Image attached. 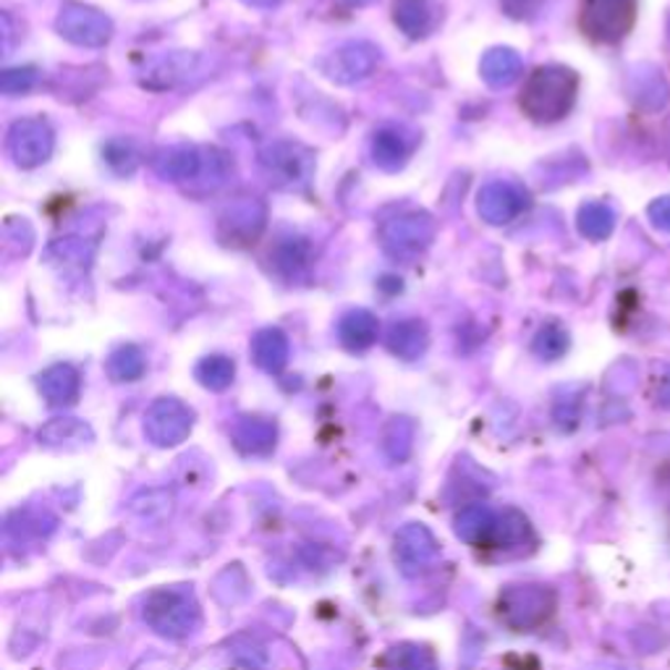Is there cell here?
I'll use <instances>...</instances> for the list:
<instances>
[{
    "instance_id": "25",
    "label": "cell",
    "mask_w": 670,
    "mask_h": 670,
    "mask_svg": "<svg viewBox=\"0 0 670 670\" xmlns=\"http://www.w3.org/2000/svg\"><path fill=\"white\" fill-rule=\"evenodd\" d=\"M522 66H524L522 55H519L516 50L493 48L482 55L480 74H482V80L490 84V87L503 90V87H511V84L519 80Z\"/></svg>"
},
{
    "instance_id": "22",
    "label": "cell",
    "mask_w": 670,
    "mask_h": 670,
    "mask_svg": "<svg viewBox=\"0 0 670 670\" xmlns=\"http://www.w3.org/2000/svg\"><path fill=\"white\" fill-rule=\"evenodd\" d=\"M377 335H380V323H377V317L369 310L346 312L338 323V341L354 354L373 348Z\"/></svg>"
},
{
    "instance_id": "32",
    "label": "cell",
    "mask_w": 670,
    "mask_h": 670,
    "mask_svg": "<svg viewBox=\"0 0 670 670\" xmlns=\"http://www.w3.org/2000/svg\"><path fill=\"white\" fill-rule=\"evenodd\" d=\"M176 509V498L170 490H147L132 501V511L149 524H163Z\"/></svg>"
},
{
    "instance_id": "33",
    "label": "cell",
    "mask_w": 670,
    "mask_h": 670,
    "mask_svg": "<svg viewBox=\"0 0 670 670\" xmlns=\"http://www.w3.org/2000/svg\"><path fill=\"white\" fill-rule=\"evenodd\" d=\"M103 158L118 176H132L139 166V153L124 139H113L105 145Z\"/></svg>"
},
{
    "instance_id": "35",
    "label": "cell",
    "mask_w": 670,
    "mask_h": 670,
    "mask_svg": "<svg viewBox=\"0 0 670 670\" xmlns=\"http://www.w3.org/2000/svg\"><path fill=\"white\" fill-rule=\"evenodd\" d=\"M563 348H566V335L558 327H543L534 338V352L543 359H555V356L563 354Z\"/></svg>"
},
{
    "instance_id": "26",
    "label": "cell",
    "mask_w": 670,
    "mask_h": 670,
    "mask_svg": "<svg viewBox=\"0 0 670 670\" xmlns=\"http://www.w3.org/2000/svg\"><path fill=\"white\" fill-rule=\"evenodd\" d=\"M530 540H532V526L524 513L513 509L498 513L490 545L501 547V551H513V547H522L524 543H530Z\"/></svg>"
},
{
    "instance_id": "36",
    "label": "cell",
    "mask_w": 670,
    "mask_h": 670,
    "mask_svg": "<svg viewBox=\"0 0 670 670\" xmlns=\"http://www.w3.org/2000/svg\"><path fill=\"white\" fill-rule=\"evenodd\" d=\"M582 231L589 233V237H603L608 231V223H605V210L603 208H584L582 210Z\"/></svg>"
},
{
    "instance_id": "23",
    "label": "cell",
    "mask_w": 670,
    "mask_h": 670,
    "mask_svg": "<svg viewBox=\"0 0 670 670\" xmlns=\"http://www.w3.org/2000/svg\"><path fill=\"white\" fill-rule=\"evenodd\" d=\"M394 21L406 38L422 40L438 24V11L432 0H396Z\"/></svg>"
},
{
    "instance_id": "17",
    "label": "cell",
    "mask_w": 670,
    "mask_h": 670,
    "mask_svg": "<svg viewBox=\"0 0 670 670\" xmlns=\"http://www.w3.org/2000/svg\"><path fill=\"white\" fill-rule=\"evenodd\" d=\"M38 388L50 406L66 409V406H74L82 394V375L71 365H53L40 373Z\"/></svg>"
},
{
    "instance_id": "30",
    "label": "cell",
    "mask_w": 670,
    "mask_h": 670,
    "mask_svg": "<svg viewBox=\"0 0 670 670\" xmlns=\"http://www.w3.org/2000/svg\"><path fill=\"white\" fill-rule=\"evenodd\" d=\"M48 262H53V265H63V268H76L84 270L90 268L92 262V247L84 239L69 237V239H59L53 241V244L48 247Z\"/></svg>"
},
{
    "instance_id": "13",
    "label": "cell",
    "mask_w": 670,
    "mask_h": 670,
    "mask_svg": "<svg viewBox=\"0 0 670 670\" xmlns=\"http://www.w3.org/2000/svg\"><path fill=\"white\" fill-rule=\"evenodd\" d=\"M526 208V195L516 184L509 181H490L480 189L477 197V212L484 223L505 226L516 220Z\"/></svg>"
},
{
    "instance_id": "31",
    "label": "cell",
    "mask_w": 670,
    "mask_h": 670,
    "mask_svg": "<svg viewBox=\"0 0 670 670\" xmlns=\"http://www.w3.org/2000/svg\"><path fill=\"white\" fill-rule=\"evenodd\" d=\"M385 670H440L435 655L419 645H396L385 655Z\"/></svg>"
},
{
    "instance_id": "21",
    "label": "cell",
    "mask_w": 670,
    "mask_h": 670,
    "mask_svg": "<svg viewBox=\"0 0 670 670\" xmlns=\"http://www.w3.org/2000/svg\"><path fill=\"white\" fill-rule=\"evenodd\" d=\"M388 352L404 362H417L430 346V333L422 320H401L385 335Z\"/></svg>"
},
{
    "instance_id": "20",
    "label": "cell",
    "mask_w": 670,
    "mask_h": 670,
    "mask_svg": "<svg viewBox=\"0 0 670 670\" xmlns=\"http://www.w3.org/2000/svg\"><path fill=\"white\" fill-rule=\"evenodd\" d=\"M270 260H273L275 273L281 275L283 281L299 283L304 281L312 268V244L302 237H289L275 247Z\"/></svg>"
},
{
    "instance_id": "12",
    "label": "cell",
    "mask_w": 670,
    "mask_h": 670,
    "mask_svg": "<svg viewBox=\"0 0 670 670\" xmlns=\"http://www.w3.org/2000/svg\"><path fill=\"white\" fill-rule=\"evenodd\" d=\"M205 59L199 53H189V50H174V53L160 55L155 59L142 74V87L153 92L176 90L181 84H189L197 76H202Z\"/></svg>"
},
{
    "instance_id": "19",
    "label": "cell",
    "mask_w": 670,
    "mask_h": 670,
    "mask_svg": "<svg viewBox=\"0 0 670 670\" xmlns=\"http://www.w3.org/2000/svg\"><path fill=\"white\" fill-rule=\"evenodd\" d=\"M291 344L281 327H262L252 338V359L262 373L278 375L289 365Z\"/></svg>"
},
{
    "instance_id": "8",
    "label": "cell",
    "mask_w": 670,
    "mask_h": 670,
    "mask_svg": "<svg viewBox=\"0 0 670 670\" xmlns=\"http://www.w3.org/2000/svg\"><path fill=\"white\" fill-rule=\"evenodd\" d=\"M195 411L178 398H158L145 415V435L153 446L176 448L191 435Z\"/></svg>"
},
{
    "instance_id": "34",
    "label": "cell",
    "mask_w": 670,
    "mask_h": 670,
    "mask_svg": "<svg viewBox=\"0 0 670 670\" xmlns=\"http://www.w3.org/2000/svg\"><path fill=\"white\" fill-rule=\"evenodd\" d=\"M34 84H38V69L34 66L9 69V71H3V76H0V92L9 97L27 95Z\"/></svg>"
},
{
    "instance_id": "7",
    "label": "cell",
    "mask_w": 670,
    "mask_h": 670,
    "mask_svg": "<svg viewBox=\"0 0 670 670\" xmlns=\"http://www.w3.org/2000/svg\"><path fill=\"white\" fill-rule=\"evenodd\" d=\"M6 149L19 168H38L53 155L55 134L45 118H19L9 128Z\"/></svg>"
},
{
    "instance_id": "15",
    "label": "cell",
    "mask_w": 670,
    "mask_h": 670,
    "mask_svg": "<svg viewBox=\"0 0 670 670\" xmlns=\"http://www.w3.org/2000/svg\"><path fill=\"white\" fill-rule=\"evenodd\" d=\"M415 134L406 132L404 126H383L377 128L373 137V160L375 166L385 170V174H398L406 163H409L411 153H415Z\"/></svg>"
},
{
    "instance_id": "5",
    "label": "cell",
    "mask_w": 670,
    "mask_h": 670,
    "mask_svg": "<svg viewBox=\"0 0 670 670\" xmlns=\"http://www.w3.org/2000/svg\"><path fill=\"white\" fill-rule=\"evenodd\" d=\"M555 597L540 584H511L498 597V616L513 631H532L551 618Z\"/></svg>"
},
{
    "instance_id": "14",
    "label": "cell",
    "mask_w": 670,
    "mask_h": 670,
    "mask_svg": "<svg viewBox=\"0 0 670 670\" xmlns=\"http://www.w3.org/2000/svg\"><path fill=\"white\" fill-rule=\"evenodd\" d=\"M205 158H208V149L205 147L174 145V147H163L155 153L153 168L155 174L166 178V181L195 184L205 170Z\"/></svg>"
},
{
    "instance_id": "9",
    "label": "cell",
    "mask_w": 670,
    "mask_h": 670,
    "mask_svg": "<svg viewBox=\"0 0 670 670\" xmlns=\"http://www.w3.org/2000/svg\"><path fill=\"white\" fill-rule=\"evenodd\" d=\"M394 555L404 576L415 579L438 563L440 543L425 524H406L394 537Z\"/></svg>"
},
{
    "instance_id": "37",
    "label": "cell",
    "mask_w": 670,
    "mask_h": 670,
    "mask_svg": "<svg viewBox=\"0 0 670 670\" xmlns=\"http://www.w3.org/2000/svg\"><path fill=\"white\" fill-rule=\"evenodd\" d=\"M247 6H254V9H273V6L281 3V0H244Z\"/></svg>"
},
{
    "instance_id": "27",
    "label": "cell",
    "mask_w": 670,
    "mask_h": 670,
    "mask_svg": "<svg viewBox=\"0 0 670 670\" xmlns=\"http://www.w3.org/2000/svg\"><path fill=\"white\" fill-rule=\"evenodd\" d=\"M415 422L409 417H394L383 430V451L394 463H404L415 451Z\"/></svg>"
},
{
    "instance_id": "1",
    "label": "cell",
    "mask_w": 670,
    "mask_h": 670,
    "mask_svg": "<svg viewBox=\"0 0 670 670\" xmlns=\"http://www.w3.org/2000/svg\"><path fill=\"white\" fill-rule=\"evenodd\" d=\"M142 621L163 639H187L202 624L195 592L187 587H160L149 592L142 605Z\"/></svg>"
},
{
    "instance_id": "3",
    "label": "cell",
    "mask_w": 670,
    "mask_h": 670,
    "mask_svg": "<svg viewBox=\"0 0 670 670\" xmlns=\"http://www.w3.org/2000/svg\"><path fill=\"white\" fill-rule=\"evenodd\" d=\"M260 168L270 187L281 191H304L315 178V153L302 142L278 139L260 149Z\"/></svg>"
},
{
    "instance_id": "2",
    "label": "cell",
    "mask_w": 670,
    "mask_h": 670,
    "mask_svg": "<svg viewBox=\"0 0 670 670\" xmlns=\"http://www.w3.org/2000/svg\"><path fill=\"white\" fill-rule=\"evenodd\" d=\"M576 95V76L568 69L543 66L530 76L522 92V111L532 121L551 124L568 113Z\"/></svg>"
},
{
    "instance_id": "24",
    "label": "cell",
    "mask_w": 670,
    "mask_h": 670,
    "mask_svg": "<svg viewBox=\"0 0 670 670\" xmlns=\"http://www.w3.org/2000/svg\"><path fill=\"white\" fill-rule=\"evenodd\" d=\"M453 530H456V537L463 540L467 545H477V547L490 545V540H493V530H495V513L490 511L484 503H472L456 513Z\"/></svg>"
},
{
    "instance_id": "38",
    "label": "cell",
    "mask_w": 670,
    "mask_h": 670,
    "mask_svg": "<svg viewBox=\"0 0 670 670\" xmlns=\"http://www.w3.org/2000/svg\"><path fill=\"white\" fill-rule=\"evenodd\" d=\"M346 6H367V3H375V0H344Z\"/></svg>"
},
{
    "instance_id": "29",
    "label": "cell",
    "mask_w": 670,
    "mask_h": 670,
    "mask_svg": "<svg viewBox=\"0 0 670 670\" xmlns=\"http://www.w3.org/2000/svg\"><path fill=\"white\" fill-rule=\"evenodd\" d=\"M105 369H108L111 380L134 383V380H139L142 375H145L147 356L139 346H134V344L118 346L116 352L108 356V362H105Z\"/></svg>"
},
{
    "instance_id": "4",
    "label": "cell",
    "mask_w": 670,
    "mask_h": 670,
    "mask_svg": "<svg viewBox=\"0 0 670 670\" xmlns=\"http://www.w3.org/2000/svg\"><path fill=\"white\" fill-rule=\"evenodd\" d=\"M435 218L425 210H409L401 216L385 220L380 228V244L385 254L394 257L398 262H417L435 241Z\"/></svg>"
},
{
    "instance_id": "18",
    "label": "cell",
    "mask_w": 670,
    "mask_h": 670,
    "mask_svg": "<svg viewBox=\"0 0 670 670\" xmlns=\"http://www.w3.org/2000/svg\"><path fill=\"white\" fill-rule=\"evenodd\" d=\"M38 440L45 448H63V451H74L84 448L95 440L92 427L84 419L76 417H55L38 430Z\"/></svg>"
},
{
    "instance_id": "6",
    "label": "cell",
    "mask_w": 670,
    "mask_h": 670,
    "mask_svg": "<svg viewBox=\"0 0 670 670\" xmlns=\"http://www.w3.org/2000/svg\"><path fill=\"white\" fill-rule=\"evenodd\" d=\"M268 226V210L260 199L239 197L218 218V237L226 247H252Z\"/></svg>"
},
{
    "instance_id": "28",
    "label": "cell",
    "mask_w": 670,
    "mask_h": 670,
    "mask_svg": "<svg viewBox=\"0 0 670 670\" xmlns=\"http://www.w3.org/2000/svg\"><path fill=\"white\" fill-rule=\"evenodd\" d=\"M195 377L202 388L220 394V390L231 388L233 377H237V365H233L231 356L210 354L205 356V359H199V365L195 367Z\"/></svg>"
},
{
    "instance_id": "16",
    "label": "cell",
    "mask_w": 670,
    "mask_h": 670,
    "mask_svg": "<svg viewBox=\"0 0 670 670\" xmlns=\"http://www.w3.org/2000/svg\"><path fill=\"white\" fill-rule=\"evenodd\" d=\"M231 440L241 453L268 456L278 443V427L265 417H239L231 427Z\"/></svg>"
},
{
    "instance_id": "10",
    "label": "cell",
    "mask_w": 670,
    "mask_h": 670,
    "mask_svg": "<svg viewBox=\"0 0 670 670\" xmlns=\"http://www.w3.org/2000/svg\"><path fill=\"white\" fill-rule=\"evenodd\" d=\"M377 61H380V50L373 42L352 40L335 48L331 55H325L323 63H320V71L335 84H356L373 74Z\"/></svg>"
},
{
    "instance_id": "11",
    "label": "cell",
    "mask_w": 670,
    "mask_h": 670,
    "mask_svg": "<svg viewBox=\"0 0 670 670\" xmlns=\"http://www.w3.org/2000/svg\"><path fill=\"white\" fill-rule=\"evenodd\" d=\"M55 30L71 45L103 48L113 38V21L90 6H66L55 19Z\"/></svg>"
}]
</instances>
